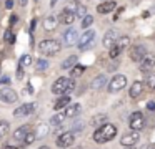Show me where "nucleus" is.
Listing matches in <instances>:
<instances>
[{"label": "nucleus", "mask_w": 155, "mask_h": 149, "mask_svg": "<svg viewBox=\"0 0 155 149\" xmlns=\"http://www.w3.org/2000/svg\"><path fill=\"white\" fill-rule=\"evenodd\" d=\"M84 71H85V66H84V65H75L74 68H72L70 76H72V78H77V76L84 75Z\"/></svg>", "instance_id": "31"}, {"label": "nucleus", "mask_w": 155, "mask_h": 149, "mask_svg": "<svg viewBox=\"0 0 155 149\" xmlns=\"http://www.w3.org/2000/svg\"><path fill=\"white\" fill-rule=\"evenodd\" d=\"M120 50H118V46L117 45H114V46H112V48H108V56H110V58H118V56H120Z\"/></svg>", "instance_id": "33"}, {"label": "nucleus", "mask_w": 155, "mask_h": 149, "mask_svg": "<svg viewBox=\"0 0 155 149\" xmlns=\"http://www.w3.org/2000/svg\"><path fill=\"white\" fill-rule=\"evenodd\" d=\"M125 149H135V146H134V147H125Z\"/></svg>", "instance_id": "47"}, {"label": "nucleus", "mask_w": 155, "mask_h": 149, "mask_svg": "<svg viewBox=\"0 0 155 149\" xmlns=\"http://www.w3.org/2000/svg\"><path fill=\"white\" fill-rule=\"evenodd\" d=\"M34 111H35V104H34V103H25V104L18 106V108L15 109L14 116H15V118H24V116L34 114Z\"/></svg>", "instance_id": "13"}, {"label": "nucleus", "mask_w": 155, "mask_h": 149, "mask_svg": "<svg viewBox=\"0 0 155 149\" xmlns=\"http://www.w3.org/2000/svg\"><path fill=\"white\" fill-rule=\"evenodd\" d=\"M70 103H72L70 96H68V95H62V98H58L57 101L54 103V109H55V111H62V109H65Z\"/></svg>", "instance_id": "17"}, {"label": "nucleus", "mask_w": 155, "mask_h": 149, "mask_svg": "<svg viewBox=\"0 0 155 149\" xmlns=\"http://www.w3.org/2000/svg\"><path fill=\"white\" fill-rule=\"evenodd\" d=\"M57 25H58V18H57V17L48 15L47 18H44V28H45V32H54V30L57 28Z\"/></svg>", "instance_id": "20"}, {"label": "nucleus", "mask_w": 155, "mask_h": 149, "mask_svg": "<svg viewBox=\"0 0 155 149\" xmlns=\"http://www.w3.org/2000/svg\"><path fill=\"white\" fill-rule=\"evenodd\" d=\"M145 149H155V146H153V144H150V146H145Z\"/></svg>", "instance_id": "44"}, {"label": "nucleus", "mask_w": 155, "mask_h": 149, "mask_svg": "<svg viewBox=\"0 0 155 149\" xmlns=\"http://www.w3.org/2000/svg\"><path fill=\"white\" fill-rule=\"evenodd\" d=\"M47 66H48V63L45 61V60H38V61H37V70H38V71L47 70Z\"/></svg>", "instance_id": "38"}, {"label": "nucleus", "mask_w": 155, "mask_h": 149, "mask_svg": "<svg viewBox=\"0 0 155 149\" xmlns=\"http://www.w3.org/2000/svg\"><path fill=\"white\" fill-rule=\"evenodd\" d=\"M115 136H117V128L110 123H105L94 131V141L98 144H105V142L112 141Z\"/></svg>", "instance_id": "1"}, {"label": "nucleus", "mask_w": 155, "mask_h": 149, "mask_svg": "<svg viewBox=\"0 0 155 149\" xmlns=\"http://www.w3.org/2000/svg\"><path fill=\"white\" fill-rule=\"evenodd\" d=\"M58 147H70L72 144L75 142V134L72 131H67V132H62L57 139H55Z\"/></svg>", "instance_id": "8"}, {"label": "nucleus", "mask_w": 155, "mask_h": 149, "mask_svg": "<svg viewBox=\"0 0 155 149\" xmlns=\"http://www.w3.org/2000/svg\"><path fill=\"white\" fill-rule=\"evenodd\" d=\"M115 7H117V3H115L114 0H107V2H102L100 5L97 7V12L102 13V15H105V13H110L112 10H115Z\"/></svg>", "instance_id": "19"}, {"label": "nucleus", "mask_w": 155, "mask_h": 149, "mask_svg": "<svg viewBox=\"0 0 155 149\" xmlns=\"http://www.w3.org/2000/svg\"><path fill=\"white\" fill-rule=\"evenodd\" d=\"M115 45L118 46V50H120V51H124V50L128 48V45H130V36H127V35L118 36L117 42H115Z\"/></svg>", "instance_id": "25"}, {"label": "nucleus", "mask_w": 155, "mask_h": 149, "mask_svg": "<svg viewBox=\"0 0 155 149\" xmlns=\"http://www.w3.org/2000/svg\"><path fill=\"white\" fill-rule=\"evenodd\" d=\"M77 2H78V0H77Z\"/></svg>", "instance_id": "49"}, {"label": "nucleus", "mask_w": 155, "mask_h": 149, "mask_svg": "<svg viewBox=\"0 0 155 149\" xmlns=\"http://www.w3.org/2000/svg\"><path fill=\"white\" fill-rule=\"evenodd\" d=\"M143 89H145L143 81H134V85L130 86V89H128V96H130L132 99H135L143 93Z\"/></svg>", "instance_id": "16"}, {"label": "nucleus", "mask_w": 155, "mask_h": 149, "mask_svg": "<svg viewBox=\"0 0 155 149\" xmlns=\"http://www.w3.org/2000/svg\"><path fill=\"white\" fill-rule=\"evenodd\" d=\"M77 65V56L75 55H70L65 61H62V68L67 70V68H74V66Z\"/></svg>", "instance_id": "28"}, {"label": "nucleus", "mask_w": 155, "mask_h": 149, "mask_svg": "<svg viewBox=\"0 0 155 149\" xmlns=\"http://www.w3.org/2000/svg\"><path fill=\"white\" fill-rule=\"evenodd\" d=\"M90 123L94 126H97V128H100L102 124H105L107 123V114H104V113H98V114H94L90 119Z\"/></svg>", "instance_id": "23"}, {"label": "nucleus", "mask_w": 155, "mask_h": 149, "mask_svg": "<svg viewBox=\"0 0 155 149\" xmlns=\"http://www.w3.org/2000/svg\"><path fill=\"white\" fill-rule=\"evenodd\" d=\"M94 40H95V32L94 30H85L84 33H82L80 36H78V50H82V51H84V50H88L90 48L92 45H94Z\"/></svg>", "instance_id": "4"}, {"label": "nucleus", "mask_w": 155, "mask_h": 149, "mask_svg": "<svg viewBox=\"0 0 155 149\" xmlns=\"http://www.w3.org/2000/svg\"><path fill=\"white\" fill-rule=\"evenodd\" d=\"M84 128H85L84 121H75L74 124H72V132H78V131H82Z\"/></svg>", "instance_id": "34"}, {"label": "nucleus", "mask_w": 155, "mask_h": 149, "mask_svg": "<svg viewBox=\"0 0 155 149\" xmlns=\"http://www.w3.org/2000/svg\"><path fill=\"white\" fill-rule=\"evenodd\" d=\"M75 17H80V18H84L85 17V7L84 5H78L77 10H75Z\"/></svg>", "instance_id": "37"}, {"label": "nucleus", "mask_w": 155, "mask_h": 149, "mask_svg": "<svg viewBox=\"0 0 155 149\" xmlns=\"http://www.w3.org/2000/svg\"><path fill=\"white\" fill-rule=\"evenodd\" d=\"M143 85L147 86L150 91H155V73H148L147 76H145V81Z\"/></svg>", "instance_id": "27"}, {"label": "nucleus", "mask_w": 155, "mask_h": 149, "mask_svg": "<svg viewBox=\"0 0 155 149\" xmlns=\"http://www.w3.org/2000/svg\"><path fill=\"white\" fill-rule=\"evenodd\" d=\"M35 136H37V139H42L45 138V136L48 134V124H45V123H40V124L37 126V129H35Z\"/></svg>", "instance_id": "26"}, {"label": "nucleus", "mask_w": 155, "mask_h": 149, "mask_svg": "<svg viewBox=\"0 0 155 149\" xmlns=\"http://www.w3.org/2000/svg\"><path fill=\"white\" fill-rule=\"evenodd\" d=\"M32 65V56L30 55H22L20 60H18V66H22V68H27V66Z\"/></svg>", "instance_id": "30"}, {"label": "nucleus", "mask_w": 155, "mask_h": 149, "mask_svg": "<svg viewBox=\"0 0 155 149\" xmlns=\"http://www.w3.org/2000/svg\"><path fill=\"white\" fill-rule=\"evenodd\" d=\"M24 76V68L22 66H18V70H17V78H22Z\"/></svg>", "instance_id": "39"}, {"label": "nucleus", "mask_w": 155, "mask_h": 149, "mask_svg": "<svg viewBox=\"0 0 155 149\" xmlns=\"http://www.w3.org/2000/svg\"><path fill=\"white\" fill-rule=\"evenodd\" d=\"M57 2H58V0H50V7H55V5H57Z\"/></svg>", "instance_id": "43"}, {"label": "nucleus", "mask_w": 155, "mask_h": 149, "mask_svg": "<svg viewBox=\"0 0 155 149\" xmlns=\"http://www.w3.org/2000/svg\"><path fill=\"white\" fill-rule=\"evenodd\" d=\"M17 99H18V95L12 88H8V86L0 88V101L2 103H5V104H14Z\"/></svg>", "instance_id": "7"}, {"label": "nucleus", "mask_w": 155, "mask_h": 149, "mask_svg": "<svg viewBox=\"0 0 155 149\" xmlns=\"http://www.w3.org/2000/svg\"><path fill=\"white\" fill-rule=\"evenodd\" d=\"M92 23H94V17H92V15H85L84 20H82V26H84V28H88Z\"/></svg>", "instance_id": "35"}, {"label": "nucleus", "mask_w": 155, "mask_h": 149, "mask_svg": "<svg viewBox=\"0 0 155 149\" xmlns=\"http://www.w3.org/2000/svg\"><path fill=\"white\" fill-rule=\"evenodd\" d=\"M128 126H130L132 131H140L145 126V116L142 111H134L130 114V119H128Z\"/></svg>", "instance_id": "5"}, {"label": "nucleus", "mask_w": 155, "mask_h": 149, "mask_svg": "<svg viewBox=\"0 0 155 149\" xmlns=\"http://www.w3.org/2000/svg\"><path fill=\"white\" fill-rule=\"evenodd\" d=\"M8 132H10V124H8V121L2 119L0 121V138H5Z\"/></svg>", "instance_id": "29"}, {"label": "nucleus", "mask_w": 155, "mask_h": 149, "mask_svg": "<svg viewBox=\"0 0 155 149\" xmlns=\"http://www.w3.org/2000/svg\"><path fill=\"white\" fill-rule=\"evenodd\" d=\"M75 149H82V147H75Z\"/></svg>", "instance_id": "48"}, {"label": "nucleus", "mask_w": 155, "mask_h": 149, "mask_svg": "<svg viewBox=\"0 0 155 149\" xmlns=\"http://www.w3.org/2000/svg\"><path fill=\"white\" fill-rule=\"evenodd\" d=\"M35 139H37V136H35V132L30 129V131L27 132V136H25V139H24L22 142H24L25 146H30V144H34V142H35Z\"/></svg>", "instance_id": "32"}, {"label": "nucleus", "mask_w": 155, "mask_h": 149, "mask_svg": "<svg viewBox=\"0 0 155 149\" xmlns=\"http://www.w3.org/2000/svg\"><path fill=\"white\" fill-rule=\"evenodd\" d=\"M5 7H7V8H12V7H14V0H7V2H5Z\"/></svg>", "instance_id": "42"}, {"label": "nucleus", "mask_w": 155, "mask_h": 149, "mask_svg": "<svg viewBox=\"0 0 155 149\" xmlns=\"http://www.w3.org/2000/svg\"><path fill=\"white\" fill-rule=\"evenodd\" d=\"M62 40H64V43H65L67 46L77 45V42H78V30H75V28L65 30L64 35H62Z\"/></svg>", "instance_id": "10"}, {"label": "nucleus", "mask_w": 155, "mask_h": 149, "mask_svg": "<svg viewBox=\"0 0 155 149\" xmlns=\"http://www.w3.org/2000/svg\"><path fill=\"white\" fill-rule=\"evenodd\" d=\"M118 35L115 30H108L107 33L104 35V40H102V45L105 46V48H112V46L115 45V42H117Z\"/></svg>", "instance_id": "15"}, {"label": "nucleus", "mask_w": 155, "mask_h": 149, "mask_svg": "<svg viewBox=\"0 0 155 149\" xmlns=\"http://www.w3.org/2000/svg\"><path fill=\"white\" fill-rule=\"evenodd\" d=\"M4 40L7 43H14L15 42V36H14V33L10 32V30H7V32H5V35H4Z\"/></svg>", "instance_id": "36"}, {"label": "nucleus", "mask_w": 155, "mask_h": 149, "mask_svg": "<svg viewBox=\"0 0 155 149\" xmlns=\"http://www.w3.org/2000/svg\"><path fill=\"white\" fill-rule=\"evenodd\" d=\"M5 149H15V147H10V146H7V147H5Z\"/></svg>", "instance_id": "46"}, {"label": "nucleus", "mask_w": 155, "mask_h": 149, "mask_svg": "<svg viewBox=\"0 0 155 149\" xmlns=\"http://www.w3.org/2000/svg\"><path fill=\"white\" fill-rule=\"evenodd\" d=\"M65 119H67V118H65V114H64V113H55V114L50 118V124L54 126V128H58V126H62V124H64V121H65Z\"/></svg>", "instance_id": "24"}, {"label": "nucleus", "mask_w": 155, "mask_h": 149, "mask_svg": "<svg viewBox=\"0 0 155 149\" xmlns=\"http://www.w3.org/2000/svg\"><path fill=\"white\" fill-rule=\"evenodd\" d=\"M17 20H18L17 15H12L10 17V25H15V23H17Z\"/></svg>", "instance_id": "40"}, {"label": "nucleus", "mask_w": 155, "mask_h": 149, "mask_svg": "<svg viewBox=\"0 0 155 149\" xmlns=\"http://www.w3.org/2000/svg\"><path fill=\"white\" fill-rule=\"evenodd\" d=\"M28 131H30V128H28L27 124H25V126H20L18 129H15V131H14V139H15V141H20V142H22V141L25 139V136H27Z\"/></svg>", "instance_id": "21"}, {"label": "nucleus", "mask_w": 155, "mask_h": 149, "mask_svg": "<svg viewBox=\"0 0 155 149\" xmlns=\"http://www.w3.org/2000/svg\"><path fill=\"white\" fill-rule=\"evenodd\" d=\"M57 18H58V23H62V25H72V23L75 22V18H77V17H75V12H74V10L64 8Z\"/></svg>", "instance_id": "12"}, {"label": "nucleus", "mask_w": 155, "mask_h": 149, "mask_svg": "<svg viewBox=\"0 0 155 149\" xmlns=\"http://www.w3.org/2000/svg\"><path fill=\"white\" fill-rule=\"evenodd\" d=\"M155 66V53H148L142 58L140 61V70L142 71H147V70H152Z\"/></svg>", "instance_id": "14"}, {"label": "nucleus", "mask_w": 155, "mask_h": 149, "mask_svg": "<svg viewBox=\"0 0 155 149\" xmlns=\"http://www.w3.org/2000/svg\"><path fill=\"white\" fill-rule=\"evenodd\" d=\"M38 149H50V147H48V146H40Z\"/></svg>", "instance_id": "45"}, {"label": "nucleus", "mask_w": 155, "mask_h": 149, "mask_svg": "<svg viewBox=\"0 0 155 149\" xmlns=\"http://www.w3.org/2000/svg\"><path fill=\"white\" fill-rule=\"evenodd\" d=\"M127 86V76L125 75H115L114 78L108 81V91L110 93H117L120 89H124Z\"/></svg>", "instance_id": "6"}, {"label": "nucleus", "mask_w": 155, "mask_h": 149, "mask_svg": "<svg viewBox=\"0 0 155 149\" xmlns=\"http://www.w3.org/2000/svg\"><path fill=\"white\" fill-rule=\"evenodd\" d=\"M145 55H147V48L143 45H134L130 48V60L134 63H140Z\"/></svg>", "instance_id": "11"}, {"label": "nucleus", "mask_w": 155, "mask_h": 149, "mask_svg": "<svg viewBox=\"0 0 155 149\" xmlns=\"http://www.w3.org/2000/svg\"><path fill=\"white\" fill-rule=\"evenodd\" d=\"M105 85H107V76H105V75H98L97 78L92 79V85L90 86L94 89H102Z\"/></svg>", "instance_id": "22"}, {"label": "nucleus", "mask_w": 155, "mask_h": 149, "mask_svg": "<svg viewBox=\"0 0 155 149\" xmlns=\"http://www.w3.org/2000/svg\"><path fill=\"white\" fill-rule=\"evenodd\" d=\"M75 88V83L72 78H67V76H60L54 81L52 85V93L54 95H68L72 89Z\"/></svg>", "instance_id": "2"}, {"label": "nucleus", "mask_w": 155, "mask_h": 149, "mask_svg": "<svg viewBox=\"0 0 155 149\" xmlns=\"http://www.w3.org/2000/svg\"><path fill=\"white\" fill-rule=\"evenodd\" d=\"M147 108L150 109V111H153V109H155V103H153V101H148V103H147Z\"/></svg>", "instance_id": "41"}, {"label": "nucleus", "mask_w": 155, "mask_h": 149, "mask_svg": "<svg viewBox=\"0 0 155 149\" xmlns=\"http://www.w3.org/2000/svg\"><path fill=\"white\" fill-rule=\"evenodd\" d=\"M80 111H82V106L78 104V103H70V104L65 108L64 114H65V118H75Z\"/></svg>", "instance_id": "18"}, {"label": "nucleus", "mask_w": 155, "mask_h": 149, "mask_svg": "<svg viewBox=\"0 0 155 149\" xmlns=\"http://www.w3.org/2000/svg\"><path fill=\"white\" fill-rule=\"evenodd\" d=\"M138 141H140L138 131H130V132H127V134H124L120 138V144L125 146V147H134Z\"/></svg>", "instance_id": "9"}, {"label": "nucleus", "mask_w": 155, "mask_h": 149, "mask_svg": "<svg viewBox=\"0 0 155 149\" xmlns=\"http://www.w3.org/2000/svg\"><path fill=\"white\" fill-rule=\"evenodd\" d=\"M62 45L57 42V40H42L38 43V51L44 56H54L57 53H60Z\"/></svg>", "instance_id": "3"}]
</instances>
